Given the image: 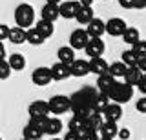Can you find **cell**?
<instances>
[{
  "instance_id": "42",
  "label": "cell",
  "mask_w": 146,
  "mask_h": 140,
  "mask_svg": "<svg viewBox=\"0 0 146 140\" xmlns=\"http://www.w3.org/2000/svg\"><path fill=\"white\" fill-rule=\"evenodd\" d=\"M137 67H139L143 73H146V57H141L139 60H137Z\"/></svg>"
},
{
  "instance_id": "44",
  "label": "cell",
  "mask_w": 146,
  "mask_h": 140,
  "mask_svg": "<svg viewBox=\"0 0 146 140\" xmlns=\"http://www.w3.org/2000/svg\"><path fill=\"white\" fill-rule=\"evenodd\" d=\"M79 4L82 7H91V4H93V0H79Z\"/></svg>"
},
{
  "instance_id": "6",
  "label": "cell",
  "mask_w": 146,
  "mask_h": 140,
  "mask_svg": "<svg viewBox=\"0 0 146 140\" xmlns=\"http://www.w3.org/2000/svg\"><path fill=\"white\" fill-rule=\"evenodd\" d=\"M79 9H80L79 0H68V2L58 4V15H60L62 18H68V20L75 18V15L79 13Z\"/></svg>"
},
{
  "instance_id": "37",
  "label": "cell",
  "mask_w": 146,
  "mask_h": 140,
  "mask_svg": "<svg viewBox=\"0 0 146 140\" xmlns=\"http://www.w3.org/2000/svg\"><path fill=\"white\" fill-rule=\"evenodd\" d=\"M117 137L121 138V140H128V138H130V129H126V128H119Z\"/></svg>"
},
{
  "instance_id": "47",
  "label": "cell",
  "mask_w": 146,
  "mask_h": 140,
  "mask_svg": "<svg viewBox=\"0 0 146 140\" xmlns=\"http://www.w3.org/2000/svg\"><path fill=\"white\" fill-rule=\"evenodd\" d=\"M99 140H110V138H99Z\"/></svg>"
},
{
  "instance_id": "12",
  "label": "cell",
  "mask_w": 146,
  "mask_h": 140,
  "mask_svg": "<svg viewBox=\"0 0 146 140\" xmlns=\"http://www.w3.org/2000/svg\"><path fill=\"white\" fill-rule=\"evenodd\" d=\"M49 71H51V78L57 80V82H62V80L70 78L71 73H70V66L62 64V62H55V64L49 67Z\"/></svg>"
},
{
  "instance_id": "21",
  "label": "cell",
  "mask_w": 146,
  "mask_h": 140,
  "mask_svg": "<svg viewBox=\"0 0 146 140\" xmlns=\"http://www.w3.org/2000/svg\"><path fill=\"white\" fill-rule=\"evenodd\" d=\"M141 76H143V71L139 69L137 66H130V67H126V71H124V82L126 84H130V85H137V82L141 80Z\"/></svg>"
},
{
  "instance_id": "15",
  "label": "cell",
  "mask_w": 146,
  "mask_h": 140,
  "mask_svg": "<svg viewBox=\"0 0 146 140\" xmlns=\"http://www.w3.org/2000/svg\"><path fill=\"white\" fill-rule=\"evenodd\" d=\"M117 131H119L117 122H108V120H104L102 124H100V128H99V137H100V138H110V140H113V138L117 137Z\"/></svg>"
},
{
  "instance_id": "16",
  "label": "cell",
  "mask_w": 146,
  "mask_h": 140,
  "mask_svg": "<svg viewBox=\"0 0 146 140\" xmlns=\"http://www.w3.org/2000/svg\"><path fill=\"white\" fill-rule=\"evenodd\" d=\"M62 120L57 118V116H48L46 120V126H44V133L46 135H51V137H57L58 133L62 131Z\"/></svg>"
},
{
  "instance_id": "33",
  "label": "cell",
  "mask_w": 146,
  "mask_h": 140,
  "mask_svg": "<svg viewBox=\"0 0 146 140\" xmlns=\"http://www.w3.org/2000/svg\"><path fill=\"white\" fill-rule=\"evenodd\" d=\"M131 51H133L139 58L146 57V40H137L133 46H131Z\"/></svg>"
},
{
  "instance_id": "18",
  "label": "cell",
  "mask_w": 146,
  "mask_h": 140,
  "mask_svg": "<svg viewBox=\"0 0 146 140\" xmlns=\"http://www.w3.org/2000/svg\"><path fill=\"white\" fill-rule=\"evenodd\" d=\"M40 15H42V20H48V22H53L55 24V20L58 18V6L57 4H48L46 2L44 6H42V9H40Z\"/></svg>"
},
{
  "instance_id": "31",
  "label": "cell",
  "mask_w": 146,
  "mask_h": 140,
  "mask_svg": "<svg viewBox=\"0 0 146 140\" xmlns=\"http://www.w3.org/2000/svg\"><path fill=\"white\" fill-rule=\"evenodd\" d=\"M122 64H124V66H128V67H130V66H137V60H139V57H137L135 55V53L133 51H131V49H126V51H122Z\"/></svg>"
},
{
  "instance_id": "32",
  "label": "cell",
  "mask_w": 146,
  "mask_h": 140,
  "mask_svg": "<svg viewBox=\"0 0 146 140\" xmlns=\"http://www.w3.org/2000/svg\"><path fill=\"white\" fill-rule=\"evenodd\" d=\"M110 102H111V100H110V97H108V95H106V93H100V91H99V93H97V97H95V102H93V106H95V109H97V111H102V109L108 106Z\"/></svg>"
},
{
  "instance_id": "46",
  "label": "cell",
  "mask_w": 146,
  "mask_h": 140,
  "mask_svg": "<svg viewBox=\"0 0 146 140\" xmlns=\"http://www.w3.org/2000/svg\"><path fill=\"white\" fill-rule=\"evenodd\" d=\"M51 140H62V138H57V137H53V138H51Z\"/></svg>"
},
{
  "instance_id": "20",
  "label": "cell",
  "mask_w": 146,
  "mask_h": 140,
  "mask_svg": "<svg viewBox=\"0 0 146 140\" xmlns=\"http://www.w3.org/2000/svg\"><path fill=\"white\" fill-rule=\"evenodd\" d=\"M57 57H58V62H62L66 66H71L73 60H75V49L70 46H62V47H58Z\"/></svg>"
},
{
  "instance_id": "38",
  "label": "cell",
  "mask_w": 146,
  "mask_h": 140,
  "mask_svg": "<svg viewBox=\"0 0 146 140\" xmlns=\"http://www.w3.org/2000/svg\"><path fill=\"white\" fill-rule=\"evenodd\" d=\"M7 35H9V26H6V24H0V42L7 38Z\"/></svg>"
},
{
  "instance_id": "9",
  "label": "cell",
  "mask_w": 146,
  "mask_h": 140,
  "mask_svg": "<svg viewBox=\"0 0 146 140\" xmlns=\"http://www.w3.org/2000/svg\"><path fill=\"white\" fill-rule=\"evenodd\" d=\"M51 80H53L51 78V71H49V67H46V66L36 67L33 73H31V82L35 85H48Z\"/></svg>"
},
{
  "instance_id": "39",
  "label": "cell",
  "mask_w": 146,
  "mask_h": 140,
  "mask_svg": "<svg viewBox=\"0 0 146 140\" xmlns=\"http://www.w3.org/2000/svg\"><path fill=\"white\" fill-rule=\"evenodd\" d=\"M119 6L124 9H133V0H119Z\"/></svg>"
},
{
  "instance_id": "41",
  "label": "cell",
  "mask_w": 146,
  "mask_h": 140,
  "mask_svg": "<svg viewBox=\"0 0 146 140\" xmlns=\"http://www.w3.org/2000/svg\"><path fill=\"white\" fill-rule=\"evenodd\" d=\"M99 133H86V135H82L80 140H99Z\"/></svg>"
},
{
  "instance_id": "43",
  "label": "cell",
  "mask_w": 146,
  "mask_h": 140,
  "mask_svg": "<svg viewBox=\"0 0 146 140\" xmlns=\"http://www.w3.org/2000/svg\"><path fill=\"white\" fill-rule=\"evenodd\" d=\"M6 57H7V53H6V46L0 42V60H6Z\"/></svg>"
},
{
  "instance_id": "13",
  "label": "cell",
  "mask_w": 146,
  "mask_h": 140,
  "mask_svg": "<svg viewBox=\"0 0 146 140\" xmlns=\"http://www.w3.org/2000/svg\"><path fill=\"white\" fill-rule=\"evenodd\" d=\"M70 73L71 76H77V78H82L90 73V64L88 60H82V58H75L73 64L70 66Z\"/></svg>"
},
{
  "instance_id": "25",
  "label": "cell",
  "mask_w": 146,
  "mask_h": 140,
  "mask_svg": "<svg viewBox=\"0 0 146 140\" xmlns=\"http://www.w3.org/2000/svg\"><path fill=\"white\" fill-rule=\"evenodd\" d=\"M7 64L11 67V71H22L26 67V58H24V55H20V53H13V55H9V58H7Z\"/></svg>"
},
{
  "instance_id": "24",
  "label": "cell",
  "mask_w": 146,
  "mask_h": 140,
  "mask_svg": "<svg viewBox=\"0 0 146 140\" xmlns=\"http://www.w3.org/2000/svg\"><path fill=\"white\" fill-rule=\"evenodd\" d=\"M35 29L38 31L40 35H42L44 38H49L51 35L55 33V26H53V22H48V20H42L40 18L38 22L35 24Z\"/></svg>"
},
{
  "instance_id": "23",
  "label": "cell",
  "mask_w": 146,
  "mask_h": 140,
  "mask_svg": "<svg viewBox=\"0 0 146 140\" xmlns=\"http://www.w3.org/2000/svg\"><path fill=\"white\" fill-rule=\"evenodd\" d=\"M113 84H115V78H113V76H110L108 73L97 76V89H99L100 93H108L110 89H111Z\"/></svg>"
},
{
  "instance_id": "2",
  "label": "cell",
  "mask_w": 146,
  "mask_h": 140,
  "mask_svg": "<svg viewBox=\"0 0 146 140\" xmlns=\"http://www.w3.org/2000/svg\"><path fill=\"white\" fill-rule=\"evenodd\" d=\"M106 95L110 97L111 102H117V104L122 106V104L131 100V97H133V85H130L126 82H117L115 80V84L111 85V89H110Z\"/></svg>"
},
{
  "instance_id": "26",
  "label": "cell",
  "mask_w": 146,
  "mask_h": 140,
  "mask_svg": "<svg viewBox=\"0 0 146 140\" xmlns=\"http://www.w3.org/2000/svg\"><path fill=\"white\" fill-rule=\"evenodd\" d=\"M11 44H24L26 42V29L22 28H9V35H7Z\"/></svg>"
},
{
  "instance_id": "35",
  "label": "cell",
  "mask_w": 146,
  "mask_h": 140,
  "mask_svg": "<svg viewBox=\"0 0 146 140\" xmlns=\"http://www.w3.org/2000/svg\"><path fill=\"white\" fill-rule=\"evenodd\" d=\"M135 109L139 111V113H143V115H146V97H143V98H139V100H137Z\"/></svg>"
},
{
  "instance_id": "45",
  "label": "cell",
  "mask_w": 146,
  "mask_h": 140,
  "mask_svg": "<svg viewBox=\"0 0 146 140\" xmlns=\"http://www.w3.org/2000/svg\"><path fill=\"white\" fill-rule=\"evenodd\" d=\"M46 2H48V4H57V6H58V4H60L62 0H46Z\"/></svg>"
},
{
  "instance_id": "30",
  "label": "cell",
  "mask_w": 146,
  "mask_h": 140,
  "mask_svg": "<svg viewBox=\"0 0 146 140\" xmlns=\"http://www.w3.org/2000/svg\"><path fill=\"white\" fill-rule=\"evenodd\" d=\"M122 40H124L126 44H130V46H133L137 40H141V33L137 28H126L124 33H122Z\"/></svg>"
},
{
  "instance_id": "7",
  "label": "cell",
  "mask_w": 146,
  "mask_h": 140,
  "mask_svg": "<svg viewBox=\"0 0 146 140\" xmlns=\"http://www.w3.org/2000/svg\"><path fill=\"white\" fill-rule=\"evenodd\" d=\"M100 115H102V118L108 120V122H119L122 118V106L117 104V102H110L108 106L100 111Z\"/></svg>"
},
{
  "instance_id": "19",
  "label": "cell",
  "mask_w": 146,
  "mask_h": 140,
  "mask_svg": "<svg viewBox=\"0 0 146 140\" xmlns=\"http://www.w3.org/2000/svg\"><path fill=\"white\" fill-rule=\"evenodd\" d=\"M44 135V131L40 128H36L35 124H31V122H27L24 126V129H22V138L26 140H40Z\"/></svg>"
},
{
  "instance_id": "4",
  "label": "cell",
  "mask_w": 146,
  "mask_h": 140,
  "mask_svg": "<svg viewBox=\"0 0 146 140\" xmlns=\"http://www.w3.org/2000/svg\"><path fill=\"white\" fill-rule=\"evenodd\" d=\"M49 115H62V113L70 111V97L66 95H53L48 100Z\"/></svg>"
},
{
  "instance_id": "10",
  "label": "cell",
  "mask_w": 146,
  "mask_h": 140,
  "mask_svg": "<svg viewBox=\"0 0 146 140\" xmlns=\"http://www.w3.org/2000/svg\"><path fill=\"white\" fill-rule=\"evenodd\" d=\"M88 33H86V29H75L73 33L70 35V47H73L77 51V49H84L86 44H88Z\"/></svg>"
},
{
  "instance_id": "28",
  "label": "cell",
  "mask_w": 146,
  "mask_h": 140,
  "mask_svg": "<svg viewBox=\"0 0 146 140\" xmlns=\"http://www.w3.org/2000/svg\"><path fill=\"white\" fill-rule=\"evenodd\" d=\"M44 40H46V38H44L35 28L26 29V42H29L31 46H40V44H44Z\"/></svg>"
},
{
  "instance_id": "1",
  "label": "cell",
  "mask_w": 146,
  "mask_h": 140,
  "mask_svg": "<svg viewBox=\"0 0 146 140\" xmlns=\"http://www.w3.org/2000/svg\"><path fill=\"white\" fill-rule=\"evenodd\" d=\"M95 97H97V91L93 87H82L77 93H73L70 97V109L73 111V115L86 120L88 116L95 115V113H100L93 106Z\"/></svg>"
},
{
  "instance_id": "49",
  "label": "cell",
  "mask_w": 146,
  "mask_h": 140,
  "mask_svg": "<svg viewBox=\"0 0 146 140\" xmlns=\"http://www.w3.org/2000/svg\"><path fill=\"white\" fill-rule=\"evenodd\" d=\"M22 140H26V138H22Z\"/></svg>"
},
{
  "instance_id": "29",
  "label": "cell",
  "mask_w": 146,
  "mask_h": 140,
  "mask_svg": "<svg viewBox=\"0 0 146 140\" xmlns=\"http://www.w3.org/2000/svg\"><path fill=\"white\" fill-rule=\"evenodd\" d=\"M126 67H128V66H124L122 62H113V64L108 66V75L113 76L115 80H117V78H122V76H124Z\"/></svg>"
},
{
  "instance_id": "27",
  "label": "cell",
  "mask_w": 146,
  "mask_h": 140,
  "mask_svg": "<svg viewBox=\"0 0 146 140\" xmlns=\"http://www.w3.org/2000/svg\"><path fill=\"white\" fill-rule=\"evenodd\" d=\"M68 128H70V131H73V133H79L80 137H82V135L86 133V120L80 118V116H75V115H73V118L70 120Z\"/></svg>"
},
{
  "instance_id": "17",
  "label": "cell",
  "mask_w": 146,
  "mask_h": 140,
  "mask_svg": "<svg viewBox=\"0 0 146 140\" xmlns=\"http://www.w3.org/2000/svg\"><path fill=\"white\" fill-rule=\"evenodd\" d=\"M90 64V73H95V75H104V73H108V62L104 60L102 57H93L91 60L88 62Z\"/></svg>"
},
{
  "instance_id": "34",
  "label": "cell",
  "mask_w": 146,
  "mask_h": 140,
  "mask_svg": "<svg viewBox=\"0 0 146 140\" xmlns=\"http://www.w3.org/2000/svg\"><path fill=\"white\" fill-rule=\"evenodd\" d=\"M9 76H11V67L7 60H0V80H7Z\"/></svg>"
},
{
  "instance_id": "40",
  "label": "cell",
  "mask_w": 146,
  "mask_h": 140,
  "mask_svg": "<svg viewBox=\"0 0 146 140\" xmlns=\"http://www.w3.org/2000/svg\"><path fill=\"white\" fill-rule=\"evenodd\" d=\"M62 140H80V135L79 133H73V131H68L66 137H64Z\"/></svg>"
},
{
  "instance_id": "48",
  "label": "cell",
  "mask_w": 146,
  "mask_h": 140,
  "mask_svg": "<svg viewBox=\"0 0 146 140\" xmlns=\"http://www.w3.org/2000/svg\"><path fill=\"white\" fill-rule=\"evenodd\" d=\"M0 140H2V137H0Z\"/></svg>"
},
{
  "instance_id": "22",
  "label": "cell",
  "mask_w": 146,
  "mask_h": 140,
  "mask_svg": "<svg viewBox=\"0 0 146 140\" xmlns=\"http://www.w3.org/2000/svg\"><path fill=\"white\" fill-rule=\"evenodd\" d=\"M93 18H95V15H93V7H82V6H80L79 13L75 15V20L79 22V24H82V26H88Z\"/></svg>"
},
{
  "instance_id": "5",
  "label": "cell",
  "mask_w": 146,
  "mask_h": 140,
  "mask_svg": "<svg viewBox=\"0 0 146 140\" xmlns=\"http://www.w3.org/2000/svg\"><path fill=\"white\" fill-rule=\"evenodd\" d=\"M29 118H46L49 116V107H48V100H35L29 104L27 107Z\"/></svg>"
},
{
  "instance_id": "11",
  "label": "cell",
  "mask_w": 146,
  "mask_h": 140,
  "mask_svg": "<svg viewBox=\"0 0 146 140\" xmlns=\"http://www.w3.org/2000/svg\"><path fill=\"white\" fill-rule=\"evenodd\" d=\"M104 49H106V46H104L102 38H90L88 44H86V47H84V51H86L88 57L93 58V57H102Z\"/></svg>"
},
{
  "instance_id": "50",
  "label": "cell",
  "mask_w": 146,
  "mask_h": 140,
  "mask_svg": "<svg viewBox=\"0 0 146 140\" xmlns=\"http://www.w3.org/2000/svg\"><path fill=\"white\" fill-rule=\"evenodd\" d=\"M40 140H42V138H40Z\"/></svg>"
},
{
  "instance_id": "3",
  "label": "cell",
  "mask_w": 146,
  "mask_h": 140,
  "mask_svg": "<svg viewBox=\"0 0 146 140\" xmlns=\"http://www.w3.org/2000/svg\"><path fill=\"white\" fill-rule=\"evenodd\" d=\"M15 22L18 28L26 29V28H31L35 22V9L31 4H18L17 9H15Z\"/></svg>"
},
{
  "instance_id": "8",
  "label": "cell",
  "mask_w": 146,
  "mask_h": 140,
  "mask_svg": "<svg viewBox=\"0 0 146 140\" xmlns=\"http://www.w3.org/2000/svg\"><path fill=\"white\" fill-rule=\"evenodd\" d=\"M104 28H106V33L110 37H122V33H124V29L128 26H126V22L122 18L113 16V18H110L108 22H104Z\"/></svg>"
},
{
  "instance_id": "36",
  "label": "cell",
  "mask_w": 146,
  "mask_h": 140,
  "mask_svg": "<svg viewBox=\"0 0 146 140\" xmlns=\"http://www.w3.org/2000/svg\"><path fill=\"white\" fill-rule=\"evenodd\" d=\"M137 87H139V91L146 97V73H143V76H141V80L137 82Z\"/></svg>"
},
{
  "instance_id": "14",
  "label": "cell",
  "mask_w": 146,
  "mask_h": 140,
  "mask_svg": "<svg viewBox=\"0 0 146 140\" xmlns=\"http://www.w3.org/2000/svg\"><path fill=\"white\" fill-rule=\"evenodd\" d=\"M86 33H88L90 38H102V35L106 33V28H104V22L100 18H93L86 28Z\"/></svg>"
}]
</instances>
